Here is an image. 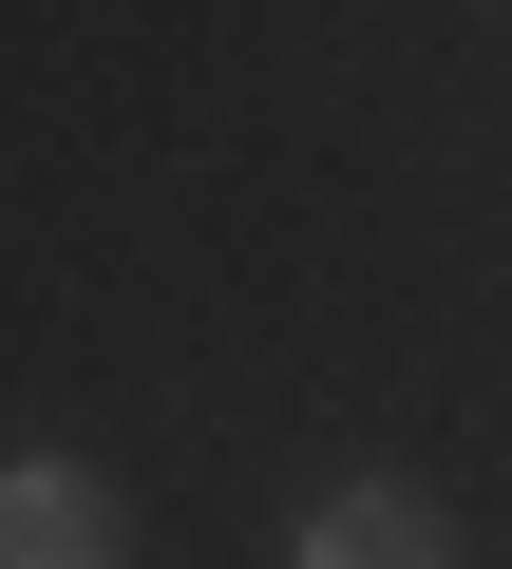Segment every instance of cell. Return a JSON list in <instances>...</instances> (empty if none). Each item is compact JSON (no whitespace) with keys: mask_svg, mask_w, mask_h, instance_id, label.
Segmentation results:
<instances>
[{"mask_svg":"<svg viewBox=\"0 0 512 569\" xmlns=\"http://www.w3.org/2000/svg\"><path fill=\"white\" fill-rule=\"evenodd\" d=\"M0 569H133V531L77 456H0Z\"/></svg>","mask_w":512,"mask_h":569,"instance_id":"6da1fadb","label":"cell"},{"mask_svg":"<svg viewBox=\"0 0 512 569\" xmlns=\"http://www.w3.org/2000/svg\"><path fill=\"white\" fill-rule=\"evenodd\" d=\"M304 569H455V531H436L399 475H361V493H323V512H304Z\"/></svg>","mask_w":512,"mask_h":569,"instance_id":"7a4b0ae2","label":"cell"}]
</instances>
